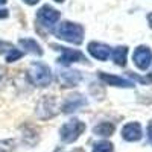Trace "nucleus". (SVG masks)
<instances>
[{
	"instance_id": "2",
	"label": "nucleus",
	"mask_w": 152,
	"mask_h": 152,
	"mask_svg": "<svg viewBox=\"0 0 152 152\" xmlns=\"http://www.w3.org/2000/svg\"><path fill=\"white\" fill-rule=\"evenodd\" d=\"M29 81L37 85V87H47L50 82H52V73H50L49 66H46L44 62H32V66L28 72Z\"/></svg>"
},
{
	"instance_id": "6",
	"label": "nucleus",
	"mask_w": 152,
	"mask_h": 152,
	"mask_svg": "<svg viewBox=\"0 0 152 152\" xmlns=\"http://www.w3.org/2000/svg\"><path fill=\"white\" fill-rule=\"evenodd\" d=\"M56 114L55 99L52 96H44L37 105V116L40 119H49Z\"/></svg>"
},
{
	"instance_id": "5",
	"label": "nucleus",
	"mask_w": 152,
	"mask_h": 152,
	"mask_svg": "<svg viewBox=\"0 0 152 152\" xmlns=\"http://www.w3.org/2000/svg\"><path fill=\"white\" fill-rule=\"evenodd\" d=\"M132 61L140 70H146L151 66V61H152L151 49L146 46H138L132 53Z\"/></svg>"
},
{
	"instance_id": "15",
	"label": "nucleus",
	"mask_w": 152,
	"mask_h": 152,
	"mask_svg": "<svg viewBox=\"0 0 152 152\" xmlns=\"http://www.w3.org/2000/svg\"><path fill=\"white\" fill-rule=\"evenodd\" d=\"M126 53H128V49L125 46L123 47H116V49H111V58L113 61L116 62L117 66H125L126 64Z\"/></svg>"
},
{
	"instance_id": "7",
	"label": "nucleus",
	"mask_w": 152,
	"mask_h": 152,
	"mask_svg": "<svg viewBox=\"0 0 152 152\" xmlns=\"http://www.w3.org/2000/svg\"><path fill=\"white\" fill-rule=\"evenodd\" d=\"M53 47H56L58 50H61L62 56L58 59V62H61V64H64V66H69V64H72V62H76V61H82V62L87 61L85 56L79 52V50L69 49V47H61V46H56V44H53Z\"/></svg>"
},
{
	"instance_id": "13",
	"label": "nucleus",
	"mask_w": 152,
	"mask_h": 152,
	"mask_svg": "<svg viewBox=\"0 0 152 152\" xmlns=\"http://www.w3.org/2000/svg\"><path fill=\"white\" fill-rule=\"evenodd\" d=\"M18 44L23 47L24 52H29V53H34V55H38V56L43 55V50H41L40 44L35 40H32V38H21L18 41Z\"/></svg>"
},
{
	"instance_id": "24",
	"label": "nucleus",
	"mask_w": 152,
	"mask_h": 152,
	"mask_svg": "<svg viewBox=\"0 0 152 152\" xmlns=\"http://www.w3.org/2000/svg\"><path fill=\"white\" fill-rule=\"evenodd\" d=\"M2 81H3V73L0 72V85H2Z\"/></svg>"
},
{
	"instance_id": "9",
	"label": "nucleus",
	"mask_w": 152,
	"mask_h": 152,
	"mask_svg": "<svg viewBox=\"0 0 152 152\" xmlns=\"http://www.w3.org/2000/svg\"><path fill=\"white\" fill-rule=\"evenodd\" d=\"M88 52L90 55L99 61H107L111 55V47H108L107 44H102V43H96V41H91L88 44Z\"/></svg>"
},
{
	"instance_id": "19",
	"label": "nucleus",
	"mask_w": 152,
	"mask_h": 152,
	"mask_svg": "<svg viewBox=\"0 0 152 152\" xmlns=\"http://www.w3.org/2000/svg\"><path fill=\"white\" fill-rule=\"evenodd\" d=\"M148 138H149V142H151V145H152V123L148 126Z\"/></svg>"
},
{
	"instance_id": "18",
	"label": "nucleus",
	"mask_w": 152,
	"mask_h": 152,
	"mask_svg": "<svg viewBox=\"0 0 152 152\" xmlns=\"http://www.w3.org/2000/svg\"><path fill=\"white\" fill-rule=\"evenodd\" d=\"M12 49H14V44H11V43H8V41L0 40V55H2V53H8V52H11Z\"/></svg>"
},
{
	"instance_id": "20",
	"label": "nucleus",
	"mask_w": 152,
	"mask_h": 152,
	"mask_svg": "<svg viewBox=\"0 0 152 152\" xmlns=\"http://www.w3.org/2000/svg\"><path fill=\"white\" fill-rule=\"evenodd\" d=\"M8 15H9L8 9H0V18H6Z\"/></svg>"
},
{
	"instance_id": "11",
	"label": "nucleus",
	"mask_w": 152,
	"mask_h": 152,
	"mask_svg": "<svg viewBox=\"0 0 152 152\" xmlns=\"http://www.w3.org/2000/svg\"><path fill=\"white\" fill-rule=\"evenodd\" d=\"M87 102L85 99L81 96V94H73V96H69L66 99V102L62 104V113H72V111H76L79 110L81 107H84Z\"/></svg>"
},
{
	"instance_id": "16",
	"label": "nucleus",
	"mask_w": 152,
	"mask_h": 152,
	"mask_svg": "<svg viewBox=\"0 0 152 152\" xmlns=\"http://www.w3.org/2000/svg\"><path fill=\"white\" fill-rule=\"evenodd\" d=\"M93 152H113V145L110 142H99L94 145Z\"/></svg>"
},
{
	"instance_id": "26",
	"label": "nucleus",
	"mask_w": 152,
	"mask_h": 152,
	"mask_svg": "<svg viewBox=\"0 0 152 152\" xmlns=\"http://www.w3.org/2000/svg\"><path fill=\"white\" fill-rule=\"evenodd\" d=\"M55 2H58V3H61V2H64V0H55Z\"/></svg>"
},
{
	"instance_id": "12",
	"label": "nucleus",
	"mask_w": 152,
	"mask_h": 152,
	"mask_svg": "<svg viewBox=\"0 0 152 152\" xmlns=\"http://www.w3.org/2000/svg\"><path fill=\"white\" fill-rule=\"evenodd\" d=\"M99 78L102 79L104 82H107V84H110V85H114V87H126V88L134 87V82H131V81H128V79H123V78H120V76L107 75V73H104V72L99 73Z\"/></svg>"
},
{
	"instance_id": "22",
	"label": "nucleus",
	"mask_w": 152,
	"mask_h": 152,
	"mask_svg": "<svg viewBox=\"0 0 152 152\" xmlns=\"http://www.w3.org/2000/svg\"><path fill=\"white\" fill-rule=\"evenodd\" d=\"M12 148H5V146H0V152H9Z\"/></svg>"
},
{
	"instance_id": "14",
	"label": "nucleus",
	"mask_w": 152,
	"mask_h": 152,
	"mask_svg": "<svg viewBox=\"0 0 152 152\" xmlns=\"http://www.w3.org/2000/svg\"><path fill=\"white\" fill-rule=\"evenodd\" d=\"M114 129H116V126H114L113 123L110 122H100L97 123L94 128H93V132L96 135H100V137H108L114 132Z\"/></svg>"
},
{
	"instance_id": "3",
	"label": "nucleus",
	"mask_w": 152,
	"mask_h": 152,
	"mask_svg": "<svg viewBox=\"0 0 152 152\" xmlns=\"http://www.w3.org/2000/svg\"><path fill=\"white\" fill-rule=\"evenodd\" d=\"M85 131V123L78 120V119H73L66 122L64 125L61 126L59 134H61V140L64 143H73L79 138V135Z\"/></svg>"
},
{
	"instance_id": "23",
	"label": "nucleus",
	"mask_w": 152,
	"mask_h": 152,
	"mask_svg": "<svg viewBox=\"0 0 152 152\" xmlns=\"http://www.w3.org/2000/svg\"><path fill=\"white\" fill-rule=\"evenodd\" d=\"M148 21H149V26L152 28V12H151V14L148 15Z\"/></svg>"
},
{
	"instance_id": "21",
	"label": "nucleus",
	"mask_w": 152,
	"mask_h": 152,
	"mask_svg": "<svg viewBox=\"0 0 152 152\" xmlns=\"http://www.w3.org/2000/svg\"><path fill=\"white\" fill-rule=\"evenodd\" d=\"M24 3H28V5H37L38 2H40V0H23Z\"/></svg>"
},
{
	"instance_id": "8",
	"label": "nucleus",
	"mask_w": 152,
	"mask_h": 152,
	"mask_svg": "<svg viewBox=\"0 0 152 152\" xmlns=\"http://www.w3.org/2000/svg\"><path fill=\"white\" fill-rule=\"evenodd\" d=\"M122 137L126 142H138L143 137V131H142L140 123H137V122L126 123L122 129Z\"/></svg>"
},
{
	"instance_id": "17",
	"label": "nucleus",
	"mask_w": 152,
	"mask_h": 152,
	"mask_svg": "<svg viewBox=\"0 0 152 152\" xmlns=\"http://www.w3.org/2000/svg\"><path fill=\"white\" fill-rule=\"evenodd\" d=\"M23 56V52H20L18 49H12L11 52H8L6 53V62H14V61H17V59H20Z\"/></svg>"
},
{
	"instance_id": "4",
	"label": "nucleus",
	"mask_w": 152,
	"mask_h": 152,
	"mask_svg": "<svg viewBox=\"0 0 152 152\" xmlns=\"http://www.w3.org/2000/svg\"><path fill=\"white\" fill-rule=\"evenodd\" d=\"M37 20H38V23H40V24H43V26L52 29L53 24L59 20V12L56 9H53L52 6L44 5V6H41L40 9H38Z\"/></svg>"
},
{
	"instance_id": "1",
	"label": "nucleus",
	"mask_w": 152,
	"mask_h": 152,
	"mask_svg": "<svg viewBox=\"0 0 152 152\" xmlns=\"http://www.w3.org/2000/svg\"><path fill=\"white\" fill-rule=\"evenodd\" d=\"M53 32L59 40H64L73 44H81L84 40V28L78 23L62 21L58 24L56 29H53Z\"/></svg>"
},
{
	"instance_id": "25",
	"label": "nucleus",
	"mask_w": 152,
	"mask_h": 152,
	"mask_svg": "<svg viewBox=\"0 0 152 152\" xmlns=\"http://www.w3.org/2000/svg\"><path fill=\"white\" fill-rule=\"evenodd\" d=\"M6 3V0H0V5H5Z\"/></svg>"
},
{
	"instance_id": "10",
	"label": "nucleus",
	"mask_w": 152,
	"mask_h": 152,
	"mask_svg": "<svg viewBox=\"0 0 152 152\" xmlns=\"http://www.w3.org/2000/svg\"><path fill=\"white\" fill-rule=\"evenodd\" d=\"M81 79H82V75L78 70H67L58 75V81L62 87H75L79 84Z\"/></svg>"
}]
</instances>
